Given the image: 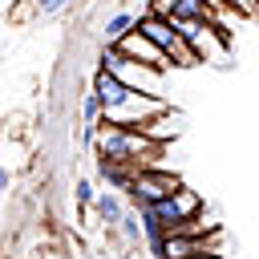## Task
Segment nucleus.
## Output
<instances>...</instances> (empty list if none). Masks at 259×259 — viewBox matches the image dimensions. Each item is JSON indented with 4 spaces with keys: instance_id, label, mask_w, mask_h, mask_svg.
I'll return each instance as SVG.
<instances>
[{
    "instance_id": "2",
    "label": "nucleus",
    "mask_w": 259,
    "mask_h": 259,
    "mask_svg": "<svg viewBox=\"0 0 259 259\" xmlns=\"http://www.w3.org/2000/svg\"><path fill=\"white\" fill-rule=\"evenodd\" d=\"M138 28L142 32H150L162 49H166V57L178 65V69H186V65H198V53L190 49V40H186V32L170 20V16H162V12H146L142 20H138Z\"/></svg>"
},
{
    "instance_id": "6",
    "label": "nucleus",
    "mask_w": 259,
    "mask_h": 259,
    "mask_svg": "<svg viewBox=\"0 0 259 259\" xmlns=\"http://www.w3.org/2000/svg\"><path fill=\"white\" fill-rule=\"evenodd\" d=\"M214 0H178L166 16L174 20V24H182V20H214Z\"/></svg>"
},
{
    "instance_id": "9",
    "label": "nucleus",
    "mask_w": 259,
    "mask_h": 259,
    "mask_svg": "<svg viewBox=\"0 0 259 259\" xmlns=\"http://www.w3.org/2000/svg\"><path fill=\"white\" fill-rule=\"evenodd\" d=\"M117 227H121V235H125L130 243H142V239H146V223H142V210H125V219H121Z\"/></svg>"
},
{
    "instance_id": "1",
    "label": "nucleus",
    "mask_w": 259,
    "mask_h": 259,
    "mask_svg": "<svg viewBox=\"0 0 259 259\" xmlns=\"http://www.w3.org/2000/svg\"><path fill=\"white\" fill-rule=\"evenodd\" d=\"M158 138L142 125H113V121H101V134H97V154L109 158V162H125V166H142V158L158 154Z\"/></svg>"
},
{
    "instance_id": "13",
    "label": "nucleus",
    "mask_w": 259,
    "mask_h": 259,
    "mask_svg": "<svg viewBox=\"0 0 259 259\" xmlns=\"http://www.w3.org/2000/svg\"><path fill=\"white\" fill-rule=\"evenodd\" d=\"M174 4H178V0H150V12H162V16H166Z\"/></svg>"
},
{
    "instance_id": "12",
    "label": "nucleus",
    "mask_w": 259,
    "mask_h": 259,
    "mask_svg": "<svg viewBox=\"0 0 259 259\" xmlns=\"http://www.w3.org/2000/svg\"><path fill=\"white\" fill-rule=\"evenodd\" d=\"M65 4H73V0H36V12H40V16H53V12H61Z\"/></svg>"
},
{
    "instance_id": "11",
    "label": "nucleus",
    "mask_w": 259,
    "mask_h": 259,
    "mask_svg": "<svg viewBox=\"0 0 259 259\" xmlns=\"http://www.w3.org/2000/svg\"><path fill=\"white\" fill-rule=\"evenodd\" d=\"M77 202H81V206H93V202H97V186H93L89 178L77 182Z\"/></svg>"
},
{
    "instance_id": "8",
    "label": "nucleus",
    "mask_w": 259,
    "mask_h": 259,
    "mask_svg": "<svg viewBox=\"0 0 259 259\" xmlns=\"http://www.w3.org/2000/svg\"><path fill=\"white\" fill-rule=\"evenodd\" d=\"M138 20H142V16H134V12H113V16L105 20V28H101L105 45H117L125 32H134V28H138Z\"/></svg>"
},
{
    "instance_id": "7",
    "label": "nucleus",
    "mask_w": 259,
    "mask_h": 259,
    "mask_svg": "<svg viewBox=\"0 0 259 259\" xmlns=\"http://www.w3.org/2000/svg\"><path fill=\"white\" fill-rule=\"evenodd\" d=\"M93 210H97V219H101L105 227H117V223L125 219V202L117 198V190H105V194H97Z\"/></svg>"
},
{
    "instance_id": "5",
    "label": "nucleus",
    "mask_w": 259,
    "mask_h": 259,
    "mask_svg": "<svg viewBox=\"0 0 259 259\" xmlns=\"http://www.w3.org/2000/svg\"><path fill=\"white\" fill-rule=\"evenodd\" d=\"M117 49H121L125 57H138V61H146V65H154V69H162V73H166V69L174 65V61L166 57V49H162V45H158V40H154L150 32H142V28L125 32V36L117 40Z\"/></svg>"
},
{
    "instance_id": "3",
    "label": "nucleus",
    "mask_w": 259,
    "mask_h": 259,
    "mask_svg": "<svg viewBox=\"0 0 259 259\" xmlns=\"http://www.w3.org/2000/svg\"><path fill=\"white\" fill-rule=\"evenodd\" d=\"M101 65L113 69V73H117L121 81H130L134 89L162 97V69H154V65H146V61H138V57H125L117 45H105V49H101Z\"/></svg>"
},
{
    "instance_id": "10",
    "label": "nucleus",
    "mask_w": 259,
    "mask_h": 259,
    "mask_svg": "<svg viewBox=\"0 0 259 259\" xmlns=\"http://www.w3.org/2000/svg\"><path fill=\"white\" fill-rule=\"evenodd\" d=\"M219 8H235L239 16H259V0H214Z\"/></svg>"
},
{
    "instance_id": "4",
    "label": "nucleus",
    "mask_w": 259,
    "mask_h": 259,
    "mask_svg": "<svg viewBox=\"0 0 259 259\" xmlns=\"http://www.w3.org/2000/svg\"><path fill=\"white\" fill-rule=\"evenodd\" d=\"M182 182L174 178V174H166V170H150V166H138V178H134V198H138V206L142 202H162V198H170L174 190H178Z\"/></svg>"
},
{
    "instance_id": "14",
    "label": "nucleus",
    "mask_w": 259,
    "mask_h": 259,
    "mask_svg": "<svg viewBox=\"0 0 259 259\" xmlns=\"http://www.w3.org/2000/svg\"><path fill=\"white\" fill-rule=\"evenodd\" d=\"M190 259H223V255H210V251H198V255H190Z\"/></svg>"
}]
</instances>
